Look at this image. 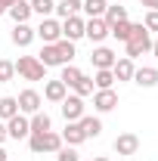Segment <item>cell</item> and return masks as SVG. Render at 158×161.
I'll return each mask as SVG.
<instances>
[{
	"label": "cell",
	"mask_w": 158,
	"mask_h": 161,
	"mask_svg": "<svg viewBox=\"0 0 158 161\" xmlns=\"http://www.w3.org/2000/svg\"><path fill=\"white\" fill-rule=\"evenodd\" d=\"M31 13H37L40 19H50L56 13V0H31Z\"/></svg>",
	"instance_id": "28"
},
{
	"label": "cell",
	"mask_w": 158,
	"mask_h": 161,
	"mask_svg": "<svg viewBox=\"0 0 158 161\" xmlns=\"http://www.w3.org/2000/svg\"><path fill=\"white\" fill-rule=\"evenodd\" d=\"M112 149L118 152L121 158H130V155L139 152V136H137V133H118L115 142H112Z\"/></svg>",
	"instance_id": "5"
},
{
	"label": "cell",
	"mask_w": 158,
	"mask_h": 161,
	"mask_svg": "<svg viewBox=\"0 0 158 161\" xmlns=\"http://www.w3.org/2000/svg\"><path fill=\"white\" fill-rule=\"evenodd\" d=\"M62 146V136L59 133H53V130H47V133H28V149L40 155V152H59Z\"/></svg>",
	"instance_id": "2"
},
{
	"label": "cell",
	"mask_w": 158,
	"mask_h": 161,
	"mask_svg": "<svg viewBox=\"0 0 158 161\" xmlns=\"http://www.w3.org/2000/svg\"><path fill=\"white\" fill-rule=\"evenodd\" d=\"M28 124H31V133H47V130L53 127V121H50L47 112H34V115L28 118Z\"/></svg>",
	"instance_id": "23"
},
{
	"label": "cell",
	"mask_w": 158,
	"mask_h": 161,
	"mask_svg": "<svg viewBox=\"0 0 158 161\" xmlns=\"http://www.w3.org/2000/svg\"><path fill=\"white\" fill-rule=\"evenodd\" d=\"M6 133H9V140H28V133H31V124H28V115H16V118L6 121Z\"/></svg>",
	"instance_id": "8"
},
{
	"label": "cell",
	"mask_w": 158,
	"mask_h": 161,
	"mask_svg": "<svg viewBox=\"0 0 158 161\" xmlns=\"http://www.w3.org/2000/svg\"><path fill=\"white\" fill-rule=\"evenodd\" d=\"M84 22L81 16H68V19H62V37L65 40H81L84 37Z\"/></svg>",
	"instance_id": "11"
},
{
	"label": "cell",
	"mask_w": 158,
	"mask_h": 161,
	"mask_svg": "<svg viewBox=\"0 0 158 161\" xmlns=\"http://www.w3.org/2000/svg\"><path fill=\"white\" fill-rule=\"evenodd\" d=\"M19 115V102H16V96H3L0 99V121H9Z\"/></svg>",
	"instance_id": "27"
},
{
	"label": "cell",
	"mask_w": 158,
	"mask_h": 161,
	"mask_svg": "<svg viewBox=\"0 0 158 161\" xmlns=\"http://www.w3.org/2000/svg\"><path fill=\"white\" fill-rule=\"evenodd\" d=\"M65 96H68V87H65L59 78L43 84V99H47V102H62Z\"/></svg>",
	"instance_id": "14"
},
{
	"label": "cell",
	"mask_w": 158,
	"mask_h": 161,
	"mask_svg": "<svg viewBox=\"0 0 158 161\" xmlns=\"http://www.w3.org/2000/svg\"><path fill=\"white\" fill-rule=\"evenodd\" d=\"M13 78H16V62L0 59V84H9Z\"/></svg>",
	"instance_id": "32"
},
{
	"label": "cell",
	"mask_w": 158,
	"mask_h": 161,
	"mask_svg": "<svg viewBox=\"0 0 158 161\" xmlns=\"http://www.w3.org/2000/svg\"><path fill=\"white\" fill-rule=\"evenodd\" d=\"M124 50H127V59H137V56H143V53H152V37H149V31L143 28V22L133 25L130 37L124 40Z\"/></svg>",
	"instance_id": "1"
},
{
	"label": "cell",
	"mask_w": 158,
	"mask_h": 161,
	"mask_svg": "<svg viewBox=\"0 0 158 161\" xmlns=\"http://www.w3.org/2000/svg\"><path fill=\"white\" fill-rule=\"evenodd\" d=\"M9 6H13V0H0V16H6V13H9Z\"/></svg>",
	"instance_id": "36"
},
{
	"label": "cell",
	"mask_w": 158,
	"mask_h": 161,
	"mask_svg": "<svg viewBox=\"0 0 158 161\" xmlns=\"http://www.w3.org/2000/svg\"><path fill=\"white\" fill-rule=\"evenodd\" d=\"M16 102H19L22 115H34V112H40V105H43V99H40L37 90H22L19 96H16Z\"/></svg>",
	"instance_id": "7"
},
{
	"label": "cell",
	"mask_w": 158,
	"mask_h": 161,
	"mask_svg": "<svg viewBox=\"0 0 158 161\" xmlns=\"http://www.w3.org/2000/svg\"><path fill=\"white\" fill-rule=\"evenodd\" d=\"M102 19H105V25L124 22V19H127V6H121V3H109V6H105V13H102Z\"/></svg>",
	"instance_id": "22"
},
{
	"label": "cell",
	"mask_w": 158,
	"mask_h": 161,
	"mask_svg": "<svg viewBox=\"0 0 158 161\" xmlns=\"http://www.w3.org/2000/svg\"><path fill=\"white\" fill-rule=\"evenodd\" d=\"M133 71H137V65H133V59H127V56L115 59V65H112L115 80H133Z\"/></svg>",
	"instance_id": "18"
},
{
	"label": "cell",
	"mask_w": 158,
	"mask_h": 161,
	"mask_svg": "<svg viewBox=\"0 0 158 161\" xmlns=\"http://www.w3.org/2000/svg\"><path fill=\"white\" fill-rule=\"evenodd\" d=\"M78 124H81V130H84V136H87V140H90V136L96 140L99 133H102V121H99V118H93V115H84Z\"/></svg>",
	"instance_id": "21"
},
{
	"label": "cell",
	"mask_w": 158,
	"mask_h": 161,
	"mask_svg": "<svg viewBox=\"0 0 158 161\" xmlns=\"http://www.w3.org/2000/svg\"><path fill=\"white\" fill-rule=\"evenodd\" d=\"M56 16H59V19L81 16V0H59V3H56Z\"/></svg>",
	"instance_id": "24"
},
{
	"label": "cell",
	"mask_w": 158,
	"mask_h": 161,
	"mask_svg": "<svg viewBox=\"0 0 158 161\" xmlns=\"http://www.w3.org/2000/svg\"><path fill=\"white\" fill-rule=\"evenodd\" d=\"M34 34H37L43 43H56V40H62V22L59 19H40V25L34 28Z\"/></svg>",
	"instance_id": "4"
},
{
	"label": "cell",
	"mask_w": 158,
	"mask_h": 161,
	"mask_svg": "<svg viewBox=\"0 0 158 161\" xmlns=\"http://www.w3.org/2000/svg\"><path fill=\"white\" fill-rule=\"evenodd\" d=\"M143 28H146L149 34H152V31L158 34V13H155V9H149V13H146V19H143Z\"/></svg>",
	"instance_id": "34"
},
{
	"label": "cell",
	"mask_w": 158,
	"mask_h": 161,
	"mask_svg": "<svg viewBox=\"0 0 158 161\" xmlns=\"http://www.w3.org/2000/svg\"><path fill=\"white\" fill-rule=\"evenodd\" d=\"M112 84H115V75H112V68H102L93 75V87L96 90H112Z\"/></svg>",
	"instance_id": "30"
},
{
	"label": "cell",
	"mask_w": 158,
	"mask_h": 161,
	"mask_svg": "<svg viewBox=\"0 0 158 161\" xmlns=\"http://www.w3.org/2000/svg\"><path fill=\"white\" fill-rule=\"evenodd\" d=\"M34 37H37V34H34V28H31L28 22L16 25V28H13V34H9V40H13L16 47H31V40H34Z\"/></svg>",
	"instance_id": "16"
},
{
	"label": "cell",
	"mask_w": 158,
	"mask_h": 161,
	"mask_svg": "<svg viewBox=\"0 0 158 161\" xmlns=\"http://www.w3.org/2000/svg\"><path fill=\"white\" fill-rule=\"evenodd\" d=\"M130 31H133V22H130V19H124V22H115V25H109V34H112L115 40H121V43H124V40L130 37Z\"/></svg>",
	"instance_id": "25"
},
{
	"label": "cell",
	"mask_w": 158,
	"mask_h": 161,
	"mask_svg": "<svg viewBox=\"0 0 158 161\" xmlns=\"http://www.w3.org/2000/svg\"><path fill=\"white\" fill-rule=\"evenodd\" d=\"M9 19L16 22V25H22V22H28L34 13H31V0H13V6H9V13H6Z\"/></svg>",
	"instance_id": "15"
},
{
	"label": "cell",
	"mask_w": 158,
	"mask_h": 161,
	"mask_svg": "<svg viewBox=\"0 0 158 161\" xmlns=\"http://www.w3.org/2000/svg\"><path fill=\"white\" fill-rule=\"evenodd\" d=\"M40 62H43V68H50V65H62L59 62V53H56V43H43V50H40Z\"/></svg>",
	"instance_id": "29"
},
{
	"label": "cell",
	"mask_w": 158,
	"mask_h": 161,
	"mask_svg": "<svg viewBox=\"0 0 158 161\" xmlns=\"http://www.w3.org/2000/svg\"><path fill=\"white\" fill-rule=\"evenodd\" d=\"M71 90H75V96H81V99H84V96H93V90H96V87H93V78L81 75V80L71 87Z\"/></svg>",
	"instance_id": "31"
},
{
	"label": "cell",
	"mask_w": 158,
	"mask_h": 161,
	"mask_svg": "<svg viewBox=\"0 0 158 161\" xmlns=\"http://www.w3.org/2000/svg\"><path fill=\"white\" fill-rule=\"evenodd\" d=\"M105 0H81V13L87 16V19H102V13H105Z\"/></svg>",
	"instance_id": "19"
},
{
	"label": "cell",
	"mask_w": 158,
	"mask_h": 161,
	"mask_svg": "<svg viewBox=\"0 0 158 161\" xmlns=\"http://www.w3.org/2000/svg\"><path fill=\"white\" fill-rule=\"evenodd\" d=\"M56 53H59V62L62 65H68V62H75V56H78V50H75V40H56Z\"/></svg>",
	"instance_id": "20"
},
{
	"label": "cell",
	"mask_w": 158,
	"mask_h": 161,
	"mask_svg": "<svg viewBox=\"0 0 158 161\" xmlns=\"http://www.w3.org/2000/svg\"><path fill=\"white\" fill-rule=\"evenodd\" d=\"M93 108H96L99 115L115 112L118 108V93L115 90H93Z\"/></svg>",
	"instance_id": "6"
},
{
	"label": "cell",
	"mask_w": 158,
	"mask_h": 161,
	"mask_svg": "<svg viewBox=\"0 0 158 161\" xmlns=\"http://www.w3.org/2000/svg\"><path fill=\"white\" fill-rule=\"evenodd\" d=\"M115 59H118V56H115L109 47H96V50L90 53V62H93V68H96V71H102V68H112V65H115Z\"/></svg>",
	"instance_id": "12"
},
{
	"label": "cell",
	"mask_w": 158,
	"mask_h": 161,
	"mask_svg": "<svg viewBox=\"0 0 158 161\" xmlns=\"http://www.w3.org/2000/svg\"><path fill=\"white\" fill-rule=\"evenodd\" d=\"M84 37H90L93 43H102V40L109 37V25H105V19H87V22H84Z\"/></svg>",
	"instance_id": "10"
},
{
	"label": "cell",
	"mask_w": 158,
	"mask_h": 161,
	"mask_svg": "<svg viewBox=\"0 0 158 161\" xmlns=\"http://www.w3.org/2000/svg\"><path fill=\"white\" fill-rule=\"evenodd\" d=\"M93 161H109V158H105V155H99V158H93Z\"/></svg>",
	"instance_id": "40"
},
{
	"label": "cell",
	"mask_w": 158,
	"mask_h": 161,
	"mask_svg": "<svg viewBox=\"0 0 158 161\" xmlns=\"http://www.w3.org/2000/svg\"><path fill=\"white\" fill-rule=\"evenodd\" d=\"M152 56H155V59H158V37L152 40Z\"/></svg>",
	"instance_id": "38"
},
{
	"label": "cell",
	"mask_w": 158,
	"mask_h": 161,
	"mask_svg": "<svg viewBox=\"0 0 158 161\" xmlns=\"http://www.w3.org/2000/svg\"><path fill=\"white\" fill-rule=\"evenodd\" d=\"M139 3H143L146 9H155V13H158V0H139Z\"/></svg>",
	"instance_id": "37"
},
{
	"label": "cell",
	"mask_w": 158,
	"mask_h": 161,
	"mask_svg": "<svg viewBox=\"0 0 158 161\" xmlns=\"http://www.w3.org/2000/svg\"><path fill=\"white\" fill-rule=\"evenodd\" d=\"M59 108H62V118L65 121H81L84 118V99L81 96H65L59 102Z\"/></svg>",
	"instance_id": "9"
},
{
	"label": "cell",
	"mask_w": 158,
	"mask_h": 161,
	"mask_svg": "<svg viewBox=\"0 0 158 161\" xmlns=\"http://www.w3.org/2000/svg\"><path fill=\"white\" fill-rule=\"evenodd\" d=\"M0 161H6V149L3 146H0Z\"/></svg>",
	"instance_id": "39"
},
{
	"label": "cell",
	"mask_w": 158,
	"mask_h": 161,
	"mask_svg": "<svg viewBox=\"0 0 158 161\" xmlns=\"http://www.w3.org/2000/svg\"><path fill=\"white\" fill-rule=\"evenodd\" d=\"M59 136H62V142H65V146H81V142L87 140L78 121H65V130H62Z\"/></svg>",
	"instance_id": "17"
},
{
	"label": "cell",
	"mask_w": 158,
	"mask_h": 161,
	"mask_svg": "<svg viewBox=\"0 0 158 161\" xmlns=\"http://www.w3.org/2000/svg\"><path fill=\"white\" fill-rule=\"evenodd\" d=\"M9 140V133H6V121H0V146Z\"/></svg>",
	"instance_id": "35"
},
{
	"label": "cell",
	"mask_w": 158,
	"mask_h": 161,
	"mask_svg": "<svg viewBox=\"0 0 158 161\" xmlns=\"http://www.w3.org/2000/svg\"><path fill=\"white\" fill-rule=\"evenodd\" d=\"M81 75H84V71H81L78 65H75V62H68V65H62V75H59V80L65 84V87H75V84L81 80Z\"/></svg>",
	"instance_id": "26"
},
{
	"label": "cell",
	"mask_w": 158,
	"mask_h": 161,
	"mask_svg": "<svg viewBox=\"0 0 158 161\" xmlns=\"http://www.w3.org/2000/svg\"><path fill=\"white\" fill-rule=\"evenodd\" d=\"M56 161H81V155H78L75 146H62L59 152H56Z\"/></svg>",
	"instance_id": "33"
},
{
	"label": "cell",
	"mask_w": 158,
	"mask_h": 161,
	"mask_svg": "<svg viewBox=\"0 0 158 161\" xmlns=\"http://www.w3.org/2000/svg\"><path fill=\"white\" fill-rule=\"evenodd\" d=\"M133 84H139V87H155L158 84V68L155 65H139L137 71H133Z\"/></svg>",
	"instance_id": "13"
},
{
	"label": "cell",
	"mask_w": 158,
	"mask_h": 161,
	"mask_svg": "<svg viewBox=\"0 0 158 161\" xmlns=\"http://www.w3.org/2000/svg\"><path fill=\"white\" fill-rule=\"evenodd\" d=\"M16 75L25 78V80H43L47 68H43V62L37 56H19L16 59Z\"/></svg>",
	"instance_id": "3"
}]
</instances>
